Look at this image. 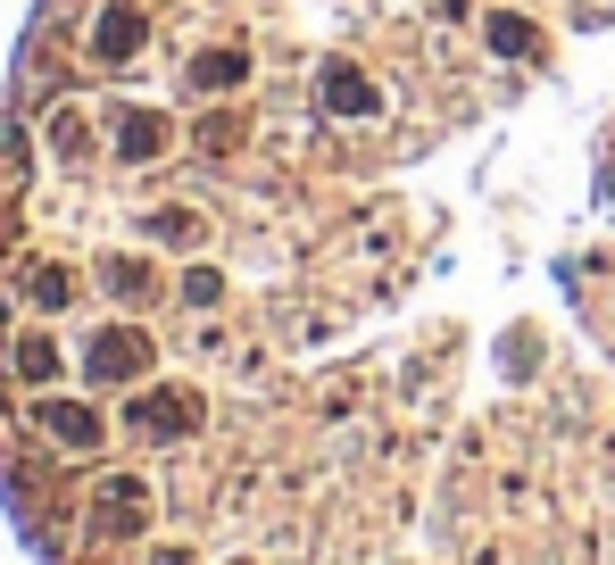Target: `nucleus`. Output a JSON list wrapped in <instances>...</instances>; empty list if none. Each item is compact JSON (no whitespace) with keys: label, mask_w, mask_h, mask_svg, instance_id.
Returning <instances> with one entry per match:
<instances>
[{"label":"nucleus","mask_w":615,"mask_h":565,"mask_svg":"<svg viewBox=\"0 0 615 565\" xmlns=\"http://www.w3.org/2000/svg\"><path fill=\"white\" fill-rule=\"evenodd\" d=\"M100 524H109V533H142L150 524V490L142 483H100Z\"/></svg>","instance_id":"5"},{"label":"nucleus","mask_w":615,"mask_h":565,"mask_svg":"<svg viewBox=\"0 0 615 565\" xmlns=\"http://www.w3.org/2000/svg\"><path fill=\"white\" fill-rule=\"evenodd\" d=\"M234 141H241V126H234V117H217V126H200V150H234Z\"/></svg>","instance_id":"16"},{"label":"nucleus","mask_w":615,"mask_h":565,"mask_svg":"<svg viewBox=\"0 0 615 565\" xmlns=\"http://www.w3.org/2000/svg\"><path fill=\"white\" fill-rule=\"evenodd\" d=\"M92 50L100 59H133V50H142V9H126V0H117V9H100V33H92Z\"/></svg>","instance_id":"4"},{"label":"nucleus","mask_w":615,"mask_h":565,"mask_svg":"<svg viewBox=\"0 0 615 565\" xmlns=\"http://www.w3.org/2000/svg\"><path fill=\"white\" fill-rule=\"evenodd\" d=\"M191 416H200V399L191 391H133V433H150V440H183L191 433Z\"/></svg>","instance_id":"2"},{"label":"nucleus","mask_w":615,"mask_h":565,"mask_svg":"<svg viewBox=\"0 0 615 565\" xmlns=\"http://www.w3.org/2000/svg\"><path fill=\"white\" fill-rule=\"evenodd\" d=\"M50 141H59L67 158H83V141H92V133H83V117H59V126H50Z\"/></svg>","instance_id":"15"},{"label":"nucleus","mask_w":615,"mask_h":565,"mask_svg":"<svg viewBox=\"0 0 615 565\" xmlns=\"http://www.w3.org/2000/svg\"><path fill=\"white\" fill-rule=\"evenodd\" d=\"M33 299H42V308H67V299H76V291H67V267H42V275H33Z\"/></svg>","instance_id":"13"},{"label":"nucleus","mask_w":615,"mask_h":565,"mask_svg":"<svg viewBox=\"0 0 615 565\" xmlns=\"http://www.w3.org/2000/svg\"><path fill=\"white\" fill-rule=\"evenodd\" d=\"M217 291H225V275H217V267H191V275H183V299H191V308H208Z\"/></svg>","instance_id":"14"},{"label":"nucleus","mask_w":615,"mask_h":565,"mask_svg":"<svg viewBox=\"0 0 615 565\" xmlns=\"http://www.w3.org/2000/svg\"><path fill=\"white\" fill-rule=\"evenodd\" d=\"M241 76H250L241 50H200V59H191V92H234Z\"/></svg>","instance_id":"7"},{"label":"nucleus","mask_w":615,"mask_h":565,"mask_svg":"<svg viewBox=\"0 0 615 565\" xmlns=\"http://www.w3.org/2000/svg\"><path fill=\"white\" fill-rule=\"evenodd\" d=\"M100 282L117 299H150V267H133V258H100Z\"/></svg>","instance_id":"11"},{"label":"nucleus","mask_w":615,"mask_h":565,"mask_svg":"<svg viewBox=\"0 0 615 565\" xmlns=\"http://www.w3.org/2000/svg\"><path fill=\"white\" fill-rule=\"evenodd\" d=\"M92 383H142L150 375V333H133V325H109V333H92Z\"/></svg>","instance_id":"1"},{"label":"nucleus","mask_w":615,"mask_h":565,"mask_svg":"<svg viewBox=\"0 0 615 565\" xmlns=\"http://www.w3.org/2000/svg\"><path fill=\"white\" fill-rule=\"evenodd\" d=\"M316 92H325V109H333V117H375V109H383V100H375V83H366L358 67H341V59H333L325 76H316Z\"/></svg>","instance_id":"3"},{"label":"nucleus","mask_w":615,"mask_h":565,"mask_svg":"<svg viewBox=\"0 0 615 565\" xmlns=\"http://www.w3.org/2000/svg\"><path fill=\"white\" fill-rule=\"evenodd\" d=\"M150 565H191V549H158Z\"/></svg>","instance_id":"17"},{"label":"nucleus","mask_w":615,"mask_h":565,"mask_svg":"<svg viewBox=\"0 0 615 565\" xmlns=\"http://www.w3.org/2000/svg\"><path fill=\"white\" fill-rule=\"evenodd\" d=\"M42 424H50V440H67V449H100V416L83 408V399H50Z\"/></svg>","instance_id":"6"},{"label":"nucleus","mask_w":615,"mask_h":565,"mask_svg":"<svg viewBox=\"0 0 615 565\" xmlns=\"http://www.w3.org/2000/svg\"><path fill=\"white\" fill-rule=\"evenodd\" d=\"M17 375H33V383H50L59 375V349L42 341V333H26V341H17Z\"/></svg>","instance_id":"12"},{"label":"nucleus","mask_w":615,"mask_h":565,"mask_svg":"<svg viewBox=\"0 0 615 565\" xmlns=\"http://www.w3.org/2000/svg\"><path fill=\"white\" fill-rule=\"evenodd\" d=\"M150 241H167V250H191V241H200V217H191V208H158V217H150Z\"/></svg>","instance_id":"10"},{"label":"nucleus","mask_w":615,"mask_h":565,"mask_svg":"<svg viewBox=\"0 0 615 565\" xmlns=\"http://www.w3.org/2000/svg\"><path fill=\"white\" fill-rule=\"evenodd\" d=\"M117 150H126L133 167H150V158L167 150V117H126V126H117Z\"/></svg>","instance_id":"8"},{"label":"nucleus","mask_w":615,"mask_h":565,"mask_svg":"<svg viewBox=\"0 0 615 565\" xmlns=\"http://www.w3.org/2000/svg\"><path fill=\"white\" fill-rule=\"evenodd\" d=\"M483 33H490V50H499V59H533V50H540V33L524 26V17H483Z\"/></svg>","instance_id":"9"}]
</instances>
